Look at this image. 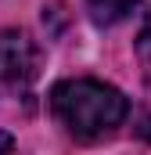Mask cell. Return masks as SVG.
Returning <instances> with one entry per match:
<instances>
[{
  "mask_svg": "<svg viewBox=\"0 0 151 155\" xmlns=\"http://www.w3.org/2000/svg\"><path fill=\"white\" fill-rule=\"evenodd\" d=\"M140 134H144V137H151V116L144 119V126H140Z\"/></svg>",
  "mask_w": 151,
  "mask_h": 155,
  "instance_id": "277c9868",
  "label": "cell"
},
{
  "mask_svg": "<svg viewBox=\"0 0 151 155\" xmlns=\"http://www.w3.org/2000/svg\"><path fill=\"white\" fill-rule=\"evenodd\" d=\"M0 148H11V141H7V137H0Z\"/></svg>",
  "mask_w": 151,
  "mask_h": 155,
  "instance_id": "8992f818",
  "label": "cell"
},
{
  "mask_svg": "<svg viewBox=\"0 0 151 155\" xmlns=\"http://www.w3.org/2000/svg\"><path fill=\"white\" fill-rule=\"evenodd\" d=\"M40 72V51L25 29H0V97L25 94Z\"/></svg>",
  "mask_w": 151,
  "mask_h": 155,
  "instance_id": "7a4b0ae2",
  "label": "cell"
},
{
  "mask_svg": "<svg viewBox=\"0 0 151 155\" xmlns=\"http://www.w3.org/2000/svg\"><path fill=\"white\" fill-rule=\"evenodd\" d=\"M140 0H86V11L94 18V25H115L122 22Z\"/></svg>",
  "mask_w": 151,
  "mask_h": 155,
  "instance_id": "3957f363",
  "label": "cell"
},
{
  "mask_svg": "<svg viewBox=\"0 0 151 155\" xmlns=\"http://www.w3.org/2000/svg\"><path fill=\"white\" fill-rule=\"evenodd\" d=\"M144 40H151V15H148V25H144Z\"/></svg>",
  "mask_w": 151,
  "mask_h": 155,
  "instance_id": "5b68a950",
  "label": "cell"
},
{
  "mask_svg": "<svg viewBox=\"0 0 151 155\" xmlns=\"http://www.w3.org/2000/svg\"><path fill=\"white\" fill-rule=\"evenodd\" d=\"M50 112L54 119L79 141L108 137L130 116V101L122 90L101 79H61L50 90Z\"/></svg>",
  "mask_w": 151,
  "mask_h": 155,
  "instance_id": "6da1fadb",
  "label": "cell"
}]
</instances>
